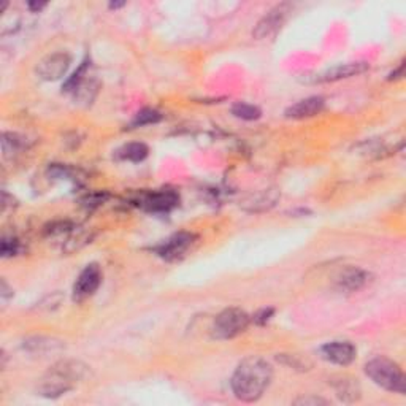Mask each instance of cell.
Masks as SVG:
<instances>
[{
  "label": "cell",
  "mask_w": 406,
  "mask_h": 406,
  "mask_svg": "<svg viewBox=\"0 0 406 406\" xmlns=\"http://www.w3.org/2000/svg\"><path fill=\"white\" fill-rule=\"evenodd\" d=\"M273 368L262 357H248L235 370L231 387L235 397L242 402H255L269 389Z\"/></svg>",
  "instance_id": "6da1fadb"
},
{
  "label": "cell",
  "mask_w": 406,
  "mask_h": 406,
  "mask_svg": "<svg viewBox=\"0 0 406 406\" xmlns=\"http://www.w3.org/2000/svg\"><path fill=\"white\" fill-rule=\"evenodd\" d=\"M89 375V368L77 360H62L56 363L48 371L44 383L39 387L40 395L48 398L61 397L62 394L70 391L78 381H83Z\"/></svg>",
  "instance_id": "7a4b0ae2"
},
{
  "label": "cell",
  "mask_w": 406,
  "mask_h": 406,
  "mask_svg": "<svg viewBox=\"0 0 406 406\" xmlns=\"http://www.w3.org/2000/svg\"><path fill=\"white\" fill-rule=\"evenodd\" d=\"M365 373L376 386L386 389L389 392L402 395L406 392V379L402 368L387 357L371 359L365 365Z\"/></svg>",
  "instance_id": "3957f363"
},
{
  "label": "cell",
  "mask_w": 406,
  "mask_h": 406,
  "mask_svg": "<svg viewBox=\"0 0 406 406\" xmlns=\"http://www.w3.org/2000/svg\"><path fill=\"white\" fill-rule=\"evenodd\" d=\"M249 316L242 308H227L216 316L211 336L216 340H231L248 329Z\"/></svg>",
  "instance_id": "277c9868"
},
{
  "label": "cell",
  "mask_w": 406,
  "mask_h": 406,
  "mask_svg": "<svg viewBox=\"0 0 406 406\" xmlns=\"http://www.w3.org/2000/svg\"><path fill=\"white\" fill-rule=\"evenodd\" d=\"M72 59L67 52H52V55L41 59L37 66V73L45 81H57L67 73Z\"/></svg>",
  "instance_id": "5b68a950"
},
{
  "label": "cell",
  "mask_w": 406,
  "mask_h": 406,
  "mask_svg": "<svg viewBox=\"0 0 406 406\" xmlns=\"http://www.w3.org/2000/svg\"><path fill=\"white\" fill-rule=\"evenodd\" d=\"M102 284V271L97 264H90L79 273L77 282L73 286V298L77 302H83L94 296L95 291Z\"/></svg>",
  "instance_id": "8992f818"
},
{
  "label": "cell",
  "mask_w": 406,
  "mask_h": 406,
  "mask_svg": "<svg viewBox=\"0 0 406 406\" xmlns=\"http://www.w3.org/2000/svg\"><path fill=\"white\" fill-rule=\"evenodd\" d=\"M194 240L195 235L188 232L175 233L173 237H170L167 242H164L156 248V253L165 260H176L183 258L184 253H188V249L194 244Z\"/></svg>",
  "instance_id": "52a82bcc"
},
{
  "label": "cell",
  "mask_w": 406,
  "mask_h": 406,
  "mask_svg": "<svg viewBox=\"0 0 406 406\" xmlns=\"http://www.w3.org/2000/svg\"><path fill=\"white\" fill-rule=\"evenodd\" d=\"M287 13H289V5L286 3H281L278 5V7L271 8L254 28L253 30L254 39L262 40V39H267V37H270L271 34H275V32L281 28V24L286 21Z\"/></svg>",
  "instance_id": "ba28073f"
},
{
  "label": "cell",
  "mask_w": 406,
  "mask_h": 406,
  "mask_svg": "<svg viewBox=\"0 0 406 406\" xmlns=\"http://www.w3.org/2000/svg\"><path fill=\"white\" fill-rule=\"evenodd\" d=\"M319 352L324 360L332 362L335 365L346 367L356 359V348L349 341H332V343L324 345Z\"/></svg>",
  "instance_id": "9c48e42d"
},
{
  "label": "cell",
  "mask_w": 406,
  "mask_h": 406,
  "mask_svg": "<svg viewBox=\"0 0 406 406\" xmlns=\"http://www.w3.org/2000/svg\"><path fill=\"white\" fill-rule=\"evenodd\" d=\"M368 68V64L365 62H348V64H340V66L329 68L322 73L313 77V83H335L340 79H346L356 75L363 73Z\"/></svg>",
  "instance_id": "30bf717a"
},
{
  "label": "cell",
  "mask_w": 406,
  "mask_h": 406,
  "mask_svg": "<svg viewBox=\"0 0 406 406\" xmlns=\"http://www.w3.org/2000/svg\"><path fill=\"white\" fill-rule=\"evenodd\" d=\"M180 197L172 189H165V191H157V192H151V194H146L145 199H143L142 205L146 208L149 211L154 213H168L170 210L178 205Z\"/></svg>",
  "instance_id": "8fae6325"
},
{
  "label": "cell",
  "mask_w": 406,
  "mask_h": 406,
  "mask_svg": "<svg viewBox=\"0 0 406 406\" xmlns=\"http://www.w3.org/2000/svg\"><path fill=\"white\" fill-rule=\"evenodd\" d=\"M370 282V273L357 267H349L336 280V286L340 291L345 292H357L362 287H365Z\"/></svg>",
  "instance_id": "7c38bea8"
},
{
  "label": "cell",
  "mask_w": 406,
  "mask_h": 406,
  "mask_svg": "<svg viewBox=\"0 0 406 406\" xmlns=\"http://www.w3.org/2000/svg\"><path fill=\"white\" fill-rule=\"evenodd\" d=\"M325 100L322 97H308L304 100L297 102L286 110V117L291 119H307L319 115L324 110Z\"/></svg>",
  "instance_id": "4fadbf2b"
},
{
  "label": "cell",
  "mask_w": 406,
  "mask_h": 406,
  "mask_svg": "<svg viewBox=\"0 0 406 406\" xmlns=\"http://www.w3.org/2000/svg\"><path fill=\"white\" fill-rule=\"evenodd\" d=\"M332 386L336 392V397L346 403L357 402L360 398V387L356 379L348 376H340L338 381H332Z\"/></svg>",
  "instance_id": "5bb4252c"
},
{
  "label": "cell",
  "mask_w": 406,
  "mask_h": 406,
  "mask_svg": "<svg viewBox=\"0 0 406 406\" xmlns=\"http://www.w3.org/2000/svg\"><path fill=\"white\" fill-rule=\"evenodd\" d=\"M280 199V194L275 189L262 191L259 194L251 197V199L244 203V208L248 211H265L270 210L271 206H275V203Z\"/></svg>",
  "instance_id": "9a60e30c"
},
{
  "label": "cell",
  "mask_w": 406,
  "mask_h": 406,
  "mask_svg": "<svg viewBox=\"0 0 406 406\" xmlns=\"http://www.w3.org/2000/svg\"><path fill=\"white\" fill-rule=\"evenodd\" d=\"M62 341H57L55 338H45V336H35L24 341V349H28L34 354H48V352H55L62 349Z\"/></svg>",
  "instance_id": "2e32d148"
},
{
  "label": "cell",
  "mask_w": 406,
  "mask_h": 406,
  "mask_svg": "<svg viewBox=\"0 0 406 406\" xmlns=\"http://www.w3.org/2000/svg\"><path fill=\"white\" fill-rule=\"evenodd\" d=\"M149 149L145 143H129V145L122 146L117 151V157L122 160H130V162H142L148 157Z\"/></svg>",
  "instance_id": "e0dca14e"
},
{
  "label": "cell",
  "mask_w": 406,
  "mask_h": 406,
  "mask_svg": "<svg viewBox=\"0 0 406 406\" xmlns=\"http://www.w3.org/2000/svg\"><path fill=\"white\" fill-rule=\"evenodd\" d=\"M232 115L235 117H238V119H243V121H255L262 116V111L255 105L244 104V102H238V104H235L232 106Z\"/></svg>",
  "instance_id": "ac0fdd59"
},
{
  "label": "cell",
  "mask_w": 406,
  "mask_h": 406,
  "mask_svg": "<svg viewBox=\"0 0 406 406\" xmlns=\"http://www.w3.org/2000/svg\"><path fill=\"white\" fill-rule=\"evenodd\" d=\"M162 119V115L159 113L157 110H153V108H145L142 111H138L133 117L132 121V127H143V126H149V124H156Z\"/></svg>",
  "instance_id": "d6986e66"
},
{
  "label": "cell",
  "mask_w": 406,
  "mask_h": 406,
  "mask_svg": "<svg viewBox=\"0 0 406 406\" xmlns=\"http://www.w3.org/2000/svg\"><path fill=\"white\" fill-rule=\"evenodd\" d=\"M24 146L23 138L16 135V133H3L2 138V149L5 157H13L16 153L21 151V148Z\"/></svg>",
  "instance_id": "ffe728a7"
},
{
  "label": "cell",
  "mask_w": 406,
  "mask_h": 406,
  "mask_svg": "<svg viewBox=\"0 0 406 406\" xmlns=\"http://www.w3.org/2000/svg\"><path fill=\"white\" fill-rule=\"evenodd\" d=\"M18 248H19V244L14 238L5 237L2 240V246H0V251H2L3 258H8V255H13V254L18 253Z\"/></svg>",
  "instance_id": "44dd1931"
},
{
  "label": "cell",
  "mask_w": 406,
  "mask_h": 406,
  "mask_svg": "<svg viewBox=\"0 0 406 406\" xmlns=\"http://www.w3.org/2000/svg\"><path fill=\"white\" fill-rule=\"evenodd\" d=\"M293 405L298 406H319V405H329L327 400L320 398V397H314V395H308V397H300L297 398Z\"/></svg>",
  "instance_id": "7402d4cb"
},
{
  "label": "cell",
  "mask_w": 406,
  "mask_h": 406,
  "mask_svg": "<svg viewBox=\"0 0 406 406\" xmlns=\"http://www.w3.org/2000/svg\"><path fill=\"white\" fill-rule=\"evenodd\" d=\"M271 314H273V309H271V308H269V309H262L260 313L255 314V316H254V320H255V322H258V324H265L267 320L270 319Z\"/></svg>",
  "instance_id": "603a6c76"
},
{
  "label": "cell",
  "mask_w": 406,
  "mask_h": 406,
  "mask_svg": "<svg viewBox=\"0 0 406 406\" xmlns=\"http://www.w3.org/2000/svg\"><path fill=\"white\" fill-rule=\"evenodd\" d=\"M46 7L45 2H30L29 3V8L32 10V12H40V10H44Z\"/></svg>",
  "instance_id": "cb8c5ba5"
},
{
  "label": "cell",
  "mask_w": 406,
  "mask_h": 406,
  "mask_svg": "<svg viewBox=\"0 0 406 406\" xmlns=\"http://www.w3.org/2000/svg\"><path fill=\"white\" fill-rule=\"evenodd\" d=\"M10 296H13V289H10L5 280H2V298H8Z\"/></svg>",
  "instance_id": "d4e9b609"
},
{
  "label": "cell",
  "mask_w": 406,
  "mask_h": 406,
  "mask_svg": "<svg viewBox=\"0 0 406 406\" xmlns=\"http://www.w3.org/2000/svg\"><path fill=\"white\" fill-rule=\"evenodd\" d=\"M403 68H405V64H400L398 70H395V72L391 75V78H389V79H394V78H402V77H403Z\"/></svg>",
  "instance_id": "484cf974"
}]
</instances>
